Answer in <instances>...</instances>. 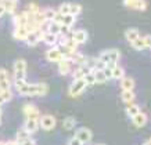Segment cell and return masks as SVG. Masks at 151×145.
<instances>
[{"label":"cell","mask_w":151,"mask_h":145,"mask_svg":"<svg viewBox=\"0 0 151 145\" xmlns=\"http://www.w3.org/2000/svg\"><path fill=\"white\" fill-rule=\"evenodd\" d=\"M14 90L21 97H45L49 93V86L46 83H29L27 80L14 82Z\"/></svg>","instance_id":"obj_1"},{"label":"cell","mask_w":151,"mask_h":145,"mask_svg":"<svg viewBox=\"0 0 151 145\" xmlns=\"http://www.w3.org/2000/svg\"><path fill=\"white\" fill-rule=\"evenodd\" d=\"M97 58L100 59L105 66L114 65V64H118L119 59H121V51L118 49H108V50L101 51Z\"/></svg>","instance_id":"obj_2"},{"label":"cell","mask_w":151,"mask_h":145,"mask_svg":"<svg viewBox=\"0 0 151 145\" xmlns=\"http://www.w3.org/2000/svg\"><path fill=\"white\" fill-rule=\"evenodd\" d=\"M27 61L24 58H18L14 61L13 65V76H14V82L17 80H27Z\"/></svg>","instance_id":"obj_3"},{"label":"cell","mask_w":151,"mask_h":145,"mask_svg":"<svg viewBox=\"0 0 151 145\" xmlns=\"http://www.w3.org/2000/svg\"><path fill=\"white\" fill-rule=\"evenodd\" d=\"M86 87H87V84H86V82H85V79H73L72 83L69 84V89H68L69 97L75 98V97L81 95L83 91L86 90Z\"/></svg>","instance_id":"obj_4"},{"label":"cell","mask_w":151,"mask_h":145,"mask_svg":"<svg viewBox=\"0 0 151 145\" xmlns=\"http://www.w3.org/2000/svg\"><path fill=\"white\" fill-rule=\"evenodd\" d=\"M54 22H57V24H60V25H63V26L71 29V28L75 25V22H76V17H73L71 14L57 13V15H55V18H54Z\"/></svg>","instance_id":"obj_5"},{"label":"cell","mask_w":151,"mask_h":145,"mask_svg":"<svg viewBox=\"0 0 151 145\" xmlns=\"http://www.w3.org/2000/svg\"><path fill=\"white\" fill-rule=\"evenodd\" d=\"M39 119H40V115H36V116H25L24 129H25L29 134L36 133V130L39 129Z\"/></svg>","instance_id":"obj_6"},{"label":"cell","mask_w":151,"mask_h":145,"mask_svg":"<svg viewBox=\"0 0 151 145\" xmlns=\"http://www.w3.org/2000/svg\"><path fill=\"white\" fill-rule=\"evenodd\" d=\"M46 58H47V61H50V62L57 64L64 58V55H63V51H61V49H60L58 46H53V47H49V49H47Z\"/></svg>","instance_id":"obj_7"},{"label":"cell","mask_w":151,"mask_h":145,"mask_svg":"<svg viewBox=\"0 0 151 145\" xmlns=\"http://www.w3.org/2000/svg\"><path fill=\"white\" fill-rule=\"evenodd\" d=\"M55 118L53 115H43L39 119V127L43 129L45 131H51L55 127Z\"/></svg>","instance_id":"obj_8"},{"label":"cell","mask_w":151,"mask_h":145,"mask_svg":"<svg viewBox=\"0 0 151 145\" xmlns=\"http://www.w3.org/2000/svg\"><path fill=\"white\" fill-rule=\"evenodd\" d=\"M42 35H43V32L40 29H36V31H32L28 33V36L25 37V44L29 46V47H35L36 44H39L42 41Z\"/></svg>","instance_id":"obj_9"},{"label":"cell","mask_w":151,"mask_h":145,"mask_svg":"<svg viewBox=\"0 0 151 145\" xmlns=\"http://www.w3.org/2000/svg\"><path fill=\"white\" fill-rule=\"evenodd\" d=\"M57 65H58V73L63 75V76L69 75L73 71V68H75V65H73L71 58H63L60 62H57Z\"/></svg>","instance_id":"obj_10"},{"label":"cell","mask_w":151,"mask_h":145,"mask_svg":"<svg viewBox=\"0 0 151 145\" xmlns=\"http://www.w3.org/2000/svg\"><path fill=\"white\" fill-rule=\"evenodd\" d=\"M71 39H72L78 46L85 44L89 39V33H87L85 29H75V31L71 33Z\"/></svg>","instance_id":"obj_11"},{"label":"cell","mask_w":151,"mask_h":145,"mask_svg":"<svg viewBox=\"0 0 151 145\" xmlns=\"http://www.w3.org/2000/svg\"><path fill=\"white\" fill-rule=\"evenodd\" d=\"M7 89H13V80L6 69L0 68V90H7Z\"/></svg>","instance_id":"obj_12"},{"label":"cell","mask_w":151,"mask_h":145,"mask_svg":"<svg viewBox=\"0 0 151 145\" xmlns=\"http://www.w3.org/2000/svg\"><path fill=\"white\" fill-rule=\"evenodd\" d=\"M73 137L78 138V140L85 145V144H87V142L92 141V131H90L89 129H86V127H81V129L76 130V133H75Z\"/></svg>","instance_id":"obj_13"},{"label":"cell","mask_w":151,"mask_h":145,"mask_svg":"<svg viewBox=\"0 0 151 145\" xmlns=\"http://www.w3.org/2000/svg\"><path fill=\"white\" fill-rule=\"evenodd\" d=\"M124 4L128 9L136 10V11H144V10H147L146 0H124Z\"/></svg>","instance_id":"obj_14"},{"label":"cell","mask_w":151,"mask_h":145,"mask_svg":"<svg viewBox=\"0 0 151 145\" xmlns=\"http://www.w3.org/2000/svg\"><path fill=\"white\" fill-rule=\"evenodd\" d=\"M90 71H92V69H90V66H89V65L75 66V68H73V71L71 72V75H72V80H73V79H85V76H86Z\"/></svg>","instance_id":"obj_15"},{"label":"cell","mask_w":151,"mask_h":145,"mask_svg":"<svg viewBox=\"0 0 151 145\" xmlns=\"http://www.w3.org/2000/svg\"><path fill=\"white\" fill-rule=\"evenodd\" d=\"M119 86H121V90L122 91H130V90H134L136 83H134V79H133V77L125 75V76L119 80Z\"/></svg>","instance_id":"obj_16"},{"label":"cell","mask_w":151,"mask_h":145,"mask_svg":"<svg viewBox=\"0 0 151 145\" xmlns=\"http://www.w3.org/2000/svg\"><path fill=\"white\" fill-rule=\"evenodd\" d=\"M42 43H45L47 47L57 46V43H58V36L54 35V33H50V32H45V33L42 35Z\"/></svg>","instance_id":"obj_17"},{"label":"cell","mask_w":151,"mask_h":145,"mask_svg":"<svg viewBox=\"0 0 151 145\" xmlns=\"http://www.w3.org/2000/svg\"><path fill=\"white\" fill-rule=\"evenodd\" d=\"M3 7L6 9V14H11L14 15L17 9H18V0H3V1H0Z\"/></svg>","instance_id":"obj_18"},{"label":"cell","mask_w":151,"mask_h":145,"mask_svg":"<svg viewBox=\"0 0 151 145\" xmlns=\"http://www.w3.org/2000/svg\"><path fill=\"white\" fill-rule=\"evenodd\" d=\"M29 31L27 29V26H14V32H13V36L15 40L18 41H24L25 37L28 36Z\"/></svg>","instance_id":"obj_19"},{"label":"cell","mask_w":151,"mask_h":145,"mask_svg":"<svg viewBox=\"0 0 151 145\" xmlns=\"http://www.w3.org/2000/svg\"><path fill=\"white\" fill-rule=\"evenodd\" d=\"M111 75H112L114 80H121L125 76V68L121 66L119 64H114V65H111Z\"/></svg>","instance_id":"obj_20"},{"label":"cell","mask_w":151,"mask_h":145,"mask_svg":"<svg viewBox=\"0 0 151 145\" xmlns=\"http://www.w3.org/2000/svg\"><path fill=\"white\" fill-rule=\"evenodd\" d=\"M27 22H28V17H27V13H25V11L18 13V14H14L13 15L14 26H25Z\"/></svg>","instance_id":"obj_21"},{"label":"cell","mask_w":151,"mask_h":145,"mask_svg":"<svg viewBox=\"0 0 151 145\" xmlns=\"http://www.w3.org/2000/svg\"><path fill=\"white\" fill-rule=\"evenodd\" d=\"M132 123L136 127H144L146 126V123H147V115L140 111L136 116H133L132 118Z\"/></svg>","instance_id":"obj_22"},{"label":"cell","mask_w":151,"mask_h":145,"mask_svg":"<svg viewBox=\"0 0 151 145\" xmlns=\"http://www.w3.org/2000/svg\"><path fill=\"white\" fill-rule=\"evenodd\" d=\"M14 97V93H13V89H7V90H0V106L6 102H10L13 100Z\"/></svg>","instance_id":"obj_23"},{"label":"cell","mask_w":151,"mask_h":145,"mask_svg":"<svg viewBox=\"0 0 151 145\" xmlns=\"http://www.w3.org/2000/svg\"><path fill=\"white\" fill-rule=\"evenodd\" d=\"M22 114L25 116H36V115H40V112L33 104H25L22 106Z\"/></svg>","instance_id":"obj_24"},{"label":"cell","mask_w":151,"mask_h":145,"mask_svg":"<svg viewBox=\"0 0 151 145\" xmlns=\"http://www.w3.org/2000/svg\"><path fill=\"white\" fill-rule=\"evenodd\" d=\"M93 75H94V80H96V84H103V83L108 82V79L104 73V68L103 69H94L93 71Z\"/></svg>","instance_id":"obj_25"},{"label":"cell","mask_w":151,"mask_h":145,"mask_svg":"<svg viewBox=\"0 0 151 145\" xmlns=\"http://www.w3.org/2000/svg\"><path fill=\"white\" fill-rule=\"evenodd\" d=\"M139 36H140V33H139V31L136 29V28H129L128 31L125 32V39H126L129 43L134 41Z\"/></svg>","instance_id":"obj_26"},{"label":"cell","mask_w":151,"mask_h":145,"mask_svg":"<svg viewBox=\"0 0 151 145\" xmlns=\"http://www.w3.org/2000/svg\"><path fill=\"white\" fill-rule=\"evenodd\" d=\"M134 91L130 90V91H121V100H122V102H125V104H132L133 101H134Z\"/></svg>","instance_id":"obj_27"},{"label":"cell","mask_w":151,"mask_h":145,"mask_svg":"<svg viewBox=\"0 0 151 145\" xmlns=\"http://www.w3.org/2000/svg\"><path fill=\"white\" fill-rule=\"evenodd\" d=\"M75 127H76V119L72 118V116H68V118H65L64 120H63V129H64V130L71 131Z\"/></svg>","instance_id":"obj_28"},{"label":"cell","mask_w":151,"mask_h":145,"mask_svg":"<svg viewBox=\"0 0 151 145\" xmlns=\"http://www.w3.org/2000/svg\"><path fill=\"white\" fill-rule=\"evenodd\" d=\"M130 46H132V47L136 51H143L147 47V46H146V41H144V37H143V36H139L136 40L130 43Z\"/></svg>","instance_id":"obj_29"},{"label":"cell","mask_w":151,"mask_h":145,"mask_svg":"<svg viewBox=\"0 0 151 145\" xmlns=\"http://www.w3.org/2000/svg\"><path fill=\"white\" fill-rule=\"evenodd\" d=\"M140 112V106H139L137 104H128V106H126V115H128V118L132 119L133 116H136V115Z\"/></svg>","instance_id":"obj_30"},{"label":"cell","mask_w":151,"mask_h":145,"mask_svg":"<svg viewBox=\"0 0 151 145\" xmlns=\"http://www.w3.org/2000/svg\"><path fill=\"white\" fill-rule=\"evenodd\" d=\"M29 137H31V134L22 127V129H19L18 131H17V134H15V141H17L18 144H21L22 141H25L27 138H29Z\"/></svg>","instance_id":"obj_31"},{"label":"cell","mask_w":151,"mask_h":145,"mask_svg":"<svg viewBox=\"0 0 151 145\" xmlns=\"http://www.w3.org/2000/svg\"><path fill=\"white\" fill-rule=\"evenodd\" d=\"M42 13H43V17L46 21L51 22V21H54L55 15H57V10L54 9H46V10H42Z\"/></svg>","instance_id":"obj_32"},{"label":"cell","mask_w":151,"mask_h":145,"mask_svg":"<svg viewBox=\"0 0 151 145\" xmlns=\"http://www.w3.org/2000/svg\"><path fill=\"white\" fill-rule=\"evenodd\" d=\"M28 14H35V13H39L40 11V9H39V6L35 4V3H29V4L27 6V10H25Z\"/></svg>","instance_id":"obj_33"},{"label":"cell","mask_w":151,"mask_h":145,"mask_svg":"<svg viewBox=\"0 0 151 145\" xmlns=\"http://www.w3.org/2000/svg\"><path fill=\"white\" fill-rule=\"evenodd\" d=\"M85 82H86L87 87L89 86H93V84H96V80H94V75H93V71L87 73L86 76H85Z\"/></svg>","instance_id":"obj_34"},{"label":"cell","mask_w":151,"mask_h":145,"mask_svg":"<svg viewBox=\"0 0 151 145\" xmlns=\"http://www.w3.org/2000/svg\"><path fill=\"white\" fill-rule=\"evenodd\" d=\"M68 145H83V144L78 140V138H75V137H72V138H71V140L68 141Z\"/></svg>","instance_id":"obj_35"},{"label":"cell","mask_w":151,"mask_h":145,"mask_svg":"<svg viewBox=\"0 0 151 145\" xmlns=\"http://www.w3.org/2000/svg\"><path fill=\"white\" fill-rule=\"evenodd\" d=\"M19 145H35V141L32 140V137H29V138H27L25 141H22Z\"/></svg>","instance_id":"obj_36"},{"label":"cell","mask_w":151,"mask_h":145,"mask_svg":"<svg viewBox=\"0 0 151 145\" xmlns=\"http://www.w3.org/2000/svg\"><path fill=\"white\" fill-rule=\"evenodd\" d=\"M143 37H144V41H146V46L148 49H151V35H146Z\"/></svg>","instance_id":"obj_37"},{"label":"cell","mask_w":151,"mask_h":145,"mask_svg":"<svg viewBox=\"0 0 151 145\" xmlns=\"http://www.w3.org/2000/svg\"><path fill=\"white\" fill-rule=\"evenodd\" d=\"M6 145H19V144L15 140H11V141H7V142H6Z\"/></svg>","instance_id":"obj_38"},{"label":"cell","mask_w":151,"mask_h":145,"mask_svg":"<svg viewBox=\"0 0 151 145\" xmlns=\"http://www.w3.org/2000/svg\"><path fill=\"white\" fill-rule=\"evenodd\" d=\"M1 116H3V111H1V106H0V123H1Z\"/></svg>","instance_id":"obj_39"},{"label":"cell","mask_w":151,"mask_h":145,"mask_svg":"<svg viewBox=\"0 0 151 145\" xmlns=\"http://www.w3.org/2000/svg\"><path fill=\"white\" fill-rule=\"evenodd\" d=\"M0 145H6V142H3V141H0Z\"/></svg>","instance_id":"obj_40"},{"label":"cell","mask_w":151,"mask_h":145,"mask_svg":"<svg viewBox=\"0 0 151 145\" xmlns=\"http://www.w3.org/2000/svg\"><path fill=\"white\" fill-rule=\"evenodd\" d=\"M96 145H105V144H96Z\"/></svg>","instance_id":"obj_41"},{"label":"cell","mask_w":151,"mask_h":145,"mask_svg":"<svg viewBox=\"0 0 151 145\" xmlns=\"http://www.w3.org/2000/svg\"><path fill=\"white\" fill-rule=\"evenodd\" d=\"M0 1H3V0H0Z\"/></svg>","instance_id":"obj_42"}]
</instances>
